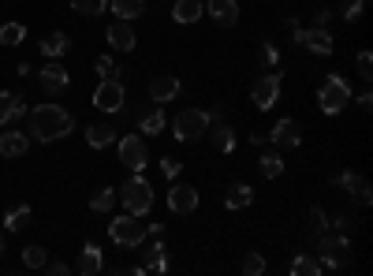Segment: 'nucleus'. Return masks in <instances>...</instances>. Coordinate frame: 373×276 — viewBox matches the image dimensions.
<instances>
[{
	"instance_id": "obj_13",
	"label": "nucleus",
	"mask_w": 373,
	"mask_h": 276,
	"mask_svg": "<svg viewBox=\"0 0 373 276\" xmlns=\"http://www.w3.org/2000/svg\"><path fill=\"white\" fill-rule=\"evenodd\" d=\"M179 90H183V83L176 75H153L150 78V101L153 104H165L172 97H179Z\"/></svg>"
},
{
	"instance_id": "obj_14",
	"label": "nucleus",
	"mask_w": 373,
	"mask_h": 276,
	"mask_svg": "<svg viewBox=\"0 0 373 276\" xmlns=\"http://www.w3.org/2000/svg\"><path fill=\"white\" fill-rule=\"evenodd\" d=\"M105 37H109V45H112L116 52H131V49H135V42H138L127 19H116V23H109V30H105Z\"/></svg>"
},
{
	"instance_id": "obj_17",
	"label": "nucleus",
	"mask_w": 373,
	"mask_h": 276,
	"mask_svg": "<svg viewBox=\"0 0 373 276\" xmlns=\"http://www.w3.org/2000/svg\"><path fill=\"white\" fill-rule=\"evenodd\" d=\"M83 276H97L105 269V254H101V246L97 243H86L83 251H78V265H75Z\"/></svg>"
},
{
	"instance_id": "obj_38",
	"label": "nucleus",
	"mask_w": 373,
	"mask_h": 276,
	"mask_svg": "<svg viewBox=\"0 0 373 276\" xmlns=\"http://www.w3.org/2000/svg\"><path fill=\"white\" fill-rule=\"evenodd\" d=\"M369 4V0H355V4H348V8H343V19H348V23H358V19H362V8Z\"/></svg>"
},
{
	"instance_id": "obj_29",
	"label": "nucleus",
	"mask_w": 373,
	"mask_h": 276,
	"mask_svg": "<svg viewBox=\"0 0 373 276\" xmlns=\"http://www.w3.org/2000/svg\"><path fill=\"white\" fill-rule=\"evenodd\" d=\"M165 127H168V120H165L161 104H153V109H150V112L142 116V135H161Z\"/></svg>"
},
{
	"instance_id": "obj_2",
	"label": "nucleus",
	"mask_w": 373,
	"mask_h": 276,
	"mask_svg": "<svg viewBox=\"0 0 373 276\" xmlns=\"http://www.w3.org/2000/svg\"><path fill=\"white\" fill-rule=\"evenodd\" d=\"M119 202H124V209L127 213H135V217H146L153 209V187L146 183V176L142 172H131V179L119 187V194H116Z\"/></svg>"
},
{
	"instance_id": "obj_10",
	"label": "nucleus",
	"mask_w": 373,
	"mask_h": 276,
	"mask_svg": "<svg viewBox=\"0 0 373 276\" xmlns=\"http://www.w3.org/2000/svg\"><path fill=\"white\" fill-rule=\"evenodd\" d=\"M250 101H254L261 112H269L273 104L280 101V71H269V75H261L258 83L250 86Z\"/></svg>"
},
{
	"instance_id": "obj_42",
	"label": "nucleus",
	"mask_w": 373,
	"mask_h": 276,
	"mask_svg": "<svg viewBox=\"0 0 373 276\" xmlns=\"http://www.w3.org/2000/svg\"><path fill=\"white\" fill-rule=\"evenodd\" d=\"M45 269H49L52 276H68V272H71V265H64V261H45Z\"/></svg>"
},
{
	"instance_id": "obj_39",
	"label": "nucleus",
	"mask_w": 373,
	"mask_h": 276,
	"mask_svg": "<svg viewBox=\"0 0 373 276\" xmlns=\"http://www.w3.org/2000/svg\"><path fill=\"white\" fill-rule=\"evenodd\" d=\"M355 68H358V75H362V78H369L373 75V56H369V52H358Z\"/></svg>"
},
{
	"instance_id": "obj_22",
	"label": "nucleus",
	"mask_w": 373,
	"mask_h": 276,
	"mask_svg": "<svg viewBox=\"0 0 373 276\" xmlns=\"http://www.w3.org/2000/svg\"><path fill=\"white\" fill-rule=\"evenodd\" d=\"M172 19L183 23V26L198 23L202 19V0H176V4H172Z\"/></svg>"
},
{
	"instance_id": "obj_31",
	"label": "nucleus",
	"mask_w": 373,
	"mask_h": 276,
	"mask_svg": "<svg viewBox=\"0 0 373 276\" xmlns=\"http://www.w3.org/2000/svg\"><path fill=\"white\" fill-rule=\"evenodd\" d=\"M112 205H116V191H112V187H101V191L90 198L93 213H112Z\"/></svg>"
},
{
	"instance_id": "obj_45",
	"label": "nucleus",
	"mask_w": 373,
	"mask_h": 276,
	"mask_svg": "<svg viewBox=\"0 0 373 276\" xmlns=\"http://www.w3.org/2000/svg\"><path fill=\"white\" fill-rule=\"evenodd\" d=\"M250 142H254V146H261V142H269V131H254V135H250Z\"/></svg>"
},
{
	"instance_id": "obj_44",
	"label": "nucleus",
	"mask_w": 373,
	"mask_h": 276,
	"mask_svg": "<svg viewBox=\"0 0 373 276\" xmlns=\"http://www.w3.org/2000/svg\"><path fill=\"white\" fill-rule=\"evenodd\" d=\"M328 16H332V11H328V8H321V11H314V23H317V26H325V23H328Z\"/></svg>"
},
{
	"instance_id": "obj_7",
	"label": "nucleus",
	"mask_w": 373,
	"mask_h": 276,
	"mask_svg": "<svg viewBox=\"0 0 373 276\" xmlns=\"http://www.w3.org/2000/svg\"><path fill=\"white\" fill-rule=\"evenodd\" d=\"M116 153H119V164L131 168V172H146V164H150V153H146L142 135H124L116 142Z\"/></svg>"
},
{
	"instance_id": "obj_20",
	"label": "nucleus",
	"mask_w": 373,
	"mask_h": 276,
	"mask_svg": "<svg viewBox=\"0 0 373 276\" xmlns=\"http://www.w3.org/2000/svg\"><path fill=\"white\" fill-rule=\"evenodd\" d=\"M26 150H30V138L23 131H4L0 135V157H26Z\"/></svg>"
},
{
	"instance_id": "obj_6",
	"label": "nucleus",
	"mask_w": 373,
	"mask_h": 276,
	"mask_svg": "<svg viewBox=\"0 0 373 276\" xmlns=\"http://www.w3.org/2000/svg\"><path fill=\"white\" fill-rule=\"evenodd\" d=\"M209 127H213L209 112H202V109H183L176 120H172V135H176L179 142H191V138H198Z\"/></svg>"
},
{
	"instance_id": "obj_19",
	"label": "nucleus",
	"mask_w": 373,
	"mask_h": 276,
	"mask_svg": "<svg viewBox=\"0 0 373 276\" xmlns=\"http://www.w3.org/2000/svg\"><path fill=\"white\" fill-rule=\"evenodd\" d=\"M19 116H26V101L11 90H0V124H11Z\"/></svg>"
},
{
	"instance_id": "obj_3",
	"label": "nucleus",
	"mask_w": 373,
	"mask_h": 276,
	"mask_svg": "<svg viewBox=\"0 0 373 276\" xmlns=\"http://www.w3.org/2000/svg\"><path fill=\"white\" fill-rule=\"evenodd\" d=\"M317 104H321L325 116H336V112L348 109L351 104V86L343 83V75H328L325 78L321 90H317Z\"/></svg>"
},
{
	"instance_id": "obj_34",
	"label": "nucleus",
	"mask_w": 373,
	"mask_h": 276,
	"mask_svg": "<svg viewBox=\"0 0 373 276\" xmlns=\"http://www.w3.org/2000/svg\"><path fill=\"white\" fill-rule=\"evenodd\" d=\"M23 37H26L23 23H4V26H0V42H4V45H19Z\"/></svg>"
},
{
	"instance_id": "obj_18",
	"label": "nucleus",
	"mask_w": 373,
	"mask_h": 276,
	"mask_svg": "<svg viewBox=\"0 0 373 276\" xmlns=\"http://www.w3.org/2000/svg\"><path fill=\"white\" fill-rule=\"evenodd\" d=\"M37 49H42L45 60H60L64 52L71 49V42H68V34H64V30H52V34H45L42 42H37Z\"/></svg>"
},
{
	"instance_id": "obj_26",
	"label": "nucleus",
	"mask_w": 373,
	"mask_h": 276,
	"mask_svg": "<svg viewBox=\"0 0 373 276\" xmlns=\"http://www.w3.org/2000/svg\"><path fill=\"white\" fill-rule=\"evenodd\" d=\"M112 138H116L112 124H93V127H86V142H90L93 150H105V146H112Z\"/></svg>"
},
{
	"instance_id": "obj_11",
	"label": "nucleus",
	"mask_w": 373,
	"mask_h": 276,
	"mask_svg": "<svg viewBox=\"0 0 373 276\" xmlns=\"http://www.w3.org/2000/svg\"><path fill=\"white\" fill-rule=\"evenodd\" d=\"M37 78H42V90L49 97H60L64 90H68V83H71V75H68V68H64L60 60H49L42 71H37Z\"/></svg>"
},
{
	"instance_id": "obj_33",
	"label": "nucleus",
	"mask_w": 373,
	"mask_h": 276,
	"mask_svg": "<svg viewBox=\"0 0 373 276\" xmlns=\"http://www.w3.org/2000/svg\"><path fill=\"white\" fill-rule=\"evenodd\" d=\"M45 261H49L45 246H26V251H23V265L26 269H45Z\"/></svg>"
},
{
	"instance_id": "obj_1",
	"label": "nucleus",
	"mask_w": 373,
	"mask_h": 276,
	"mask_svg": "<svg viewBox=\"0 0 373 276\" xmlns=\"http://www.w3.org/2000/svg\"><path fill=\"white\" fill-rule=\"evenodd\" d=\"M75 131V120L68 109H60V104H37L30 109V138L34 142H57V138H68Z\"/></svg>"
},
{
	"instance_id": "obj_32",
	"label": "nucleus",
	"mask_w": 373,
	"mask_h": 276,
	"mask_svg": "<svg viewBox=\"0 0 373 276\" xmlns=\"http://www.w3.org/2000/svg\"><path fill=\"white\" fill-rule=\"evenodd\" d=\"M109 8V0H71V11H78V16H101V11Z\"/></svg>"
},
{
	"instance_id": "obj_27",
	"label": "nucleus",
	"mask_w": 373,
	"mask_h": 276,
	"mask_svg": "<svg viewBox=\"0 0 373 276\" xmlns=\"http://www.w3.org/2000/svg\"><path fill=\"white\" fill-rule=\"evenodd\" d=\"M112 11H116V19H142V11H146V0H112Z\"/></svg>"
},
{
	"instance_id": "obj_12",
	"label": "nucleus",
	"mask_w": 373,
	"mask_h": 276,
	"mask_svg": "<svg viewBox=\"0 0 373 276\" xmlns=\"http://www.w3.org/2000/svg\"><path fill=\"white\" fill-rule=\"evenodd\" d=\"M168 209H172V213H179V217L194 213V209H198V191L186 187V183H172V191H168Z\"/></svg>"
},
{
	"instance_id": "obj_28",
	"label": "nucleus",
	"mask_w": 373,
	"mask_h": 276,
	"mask_svg": "<svg viewBox=\"0 0 373 276\" xmlns=\"http://www.w3.org/2000/svg\"><path fill=\"white\" fill-rule=\"evenodd\" d=\"M30 205H16V209H8L4 213V232H19V228H26L30 224Z\"/></svg>"
},
{
	"instance_id": "obj_24",
	"label": "nucleus",
	"mask_w": 373,
	"mask_h": 276,
	"mask_svg": "<svg viewBox=\"0 0 373 276\" xmlns=\"http://www.w3.org/2000/svg\"><path fill=\"white\" fill-rule=\"evenodd\" d=\"M288 272L291 276H321V261L310 258V254H295L288 261Z\"/></svg>"
},
{
	"instance_id": "obj_40",
	"label": "nucleus",
	"mask_w": 373,
	"mask_h": 276,
	"mask_svg": "<svg viewBox=\"0 0 373 276\" xmlns=\"http://www.w3.org/2000/svg\"><path fill=\"white\" fill-rule=\"evenodd\" d=\"M310 220H314V232H317V235H325V232H328V220H325L321 209H310Z\"/></svg>"
},
{
	"instance_id": "obj_47",
	"label": "nucleus",
	"mask_w": 373,
	"mask_h": 276,
	"mask_svg": "<svg viewBox=\"0 0 373 276\" xmlns=\"http://www.w3.org/2000/svg\"><path fill=\"white\" fill-rule=\"evenodd\" d=\"M0 251H4V235H0Z\"/></svg>"
},
{
	"instance_id": "obj_35",
	"label": "nucleus",
	"mask_w": 373,
	"mask_h": 276,
	"mask_svg": "<svg viewBox=\"0 0 373 276\" xmlns=\"http://www.w3.org/2000/svg\"><path fill=\"white\" fill-rule=\"evenodd\" d=\"M243 272H247V276L265 272V258H261V254H247V258H243Z\"/></svg>"
},
{
	"instance_id": "obj_5",
	"label": "nucleus",
	"mask_w": 373,
	"mask_h": 276,
	"mask_svg": "<svg viewBox=\"0 0 373 276\" xmlns=\"http://www.w3.org/2000/svg\"><path fill=\"white\" fill-rule=\"evenodd\" d=\"M109 235H112V243H116V246H142V239H146V224H142L135 213H124V217H112Z\"/></svg>"
},
{
	"instance_id": "obj_43",
	"label": "nucleus",
	"mask_w": 373,
	"mask_h": 276,
	"mask_svg": "<svg viewBox=\"0 0 373 276\" xmlns=\"http://www.w3.org/2000/svg\"><path fill=\"white\" fill-rule=\"evenodd\" d=\"M161 235H165V224H150V228H146V239H161Z\"/></svg>"
},
{
	"instance_id": "obj_30",
	"label": "nucleus",
	"mask_w": 373,
	"mask_h": 276,
	"mask_svg": "<svg viewBox=\"0 0 373 276\" xmlns=\"http://www.w3.org/2000/svg\"><path fill=\"white\" fill-rule=\"evenodd\" d=\"M258 168H261L265 179H280V176H284V157H280V153H261Z\"/></svg>"
},
{
	"instance_id": "obj_41",
	"label": "nucleus",
	"mask_w": 373,
	"mask_h": 276,
	"mask_svg": "<svg viewBox=\"0 0 373 276\" xmlns=\"http://www.w3.org/2000/svg\"><path fill=\"white\" fill-rule=\"evenodd\" d=\"M261 56H265V64H269V68H276L280 52H276V45H273V42H265V45H261Z\"/></svg>"
},
{
	"instance_id": "obj_37",
	"label": "nucleus",
	"mask_w": 373,
	"mask_h": 276,
	"mask_svg": "<svg viewBox=\"0 0 373 276\" xmlns=\"http://www.w3.org/2000/svg\"><path fill=\"white\" fill-rule=\"evenodd\" d=\"M161 172H165V179H176V176L183 172V161H176V157H165V161H161Z\"/></svg>"
},
{
	"instance_id": "obj_36",
	"label": "nucleus",
	"mask_w": 373,
	"mask_h": 276,
	"mask_svg": "<svg viewBox=\"0 0 373 276\" xmlns=\"http://www.w3.org/2000/svg\"><path fill=\"white\" fill-rule=\"evenodd\" d=\"M97 75H101V78H119V68L112 64V56H101V60H97Z\"/></svg>"
},
{
	"instance_id": "obj_15",
	"label": "nucleus",
	"mask_w": 373,
	"mask_h": 276,
	"mask_svg": "<svg viewBox=\"0 0 373 276\" xmlns=\"http://www.w3.org/2000/svg\"><path fill=\"white\" fill-rule=\"evenodd\" d=\"M269 142H276V146H284V150H295L299 142H302V127L288 116V120H280V124L269 131Z\"/></svg>"
},
{
	"instance_id": "obj_16",
	"label": "nucleus",
	"mask_w": 373,
	"mask_h": 276,
	"mask_svg": "<svg viewBox=\"0 0 373 276\" xmlns=\"http://www.w3.org/2000/svg\"><path fill=\"white\" fill-rule=\"evenodd\" d=\"M206 11L217 26H235L239 23V4L235 0H206Z\"/></svg>"
},
{
	"instance_id": "obj_8",
	"label": "nucleus",
	"mask_w": 373,
	"mask_h": 276,
	"mask_svg": "<svg viewBox=\"0 0 373 276\" xmlns=\"http://www.w3.org/2000/svg\"><path fill=\"white\" fill-rule=\"evenodd\" d=\"M351 261V239L348 235H321V269H340Z\"/></svg>"
},
{
	"instance_id": "obj_4",
	"label": "nucleus",
	"mask_w": 373,
	"mask_h": 276,
	"mask_svg": "<svg viewBox=\"0 0 373 276\" xmlns=\"http://www.w3.org/2000/svg\"><path fill=\"white\" fill-rule=\"evenodd\" d=\"M288 30H291V42L317 52V56H332V49H336V37H332L325 26H314V30H302L295 19H288Z\"/></svg>"
},
{
	"instance_id": "obj_9",
	"label": "nucleus",
	"mask_w": 373,
	"mask_h": 276,
	"mask_svg": "<svg viewBox=\"0 0 373 276\" xmlns=\"http://www.w3.org/2000/svg\"><path fill=\"white\" fill-rule=\"evenodd\" d=\"M127 101V90L119 78H101V86L93 90V104H97L101 112H119Z\"/></svg>"
},
{
	"instance_id": "obj_46",
	"label": "nucleus",
	"mask_w": 373,
	"mask_h": 276,
	"mask_svg": "<svg viewBox=\"0 0 373 276\" xmlns=\"http://www.w3.org/2000/svg\"><path fill=\"white\" fill-rule=\"evenodd\" d=\"M369 104H373V94H369V90H366V94H358V109H369Z\"/></svg>"
},
{
	"instance_id": "obj_21",
	"label": "nucleus",
	"mask_w": 373,
	"mask_h": 276,
	"mask_svg": "<svg viewBox=\"0 0 373 276\" xmlns=\"http://www.w3.org/2000/svg\"><path fill=\"white\" fill-rule=\"evenodd\" d=\"M336 183H340V187H348V191H351V194H355V198L362 202V205H369V202H373L369 183H366L362 176H358V172H340V179H336Z\"/></svg>"
},
{
	"instance_id": "obj_23",
	"label": "nucleus",
	"mask_w": 373,
	"mask_h": 276,
	"mask_svg": "<svg viewBox=\"0 0 373 276\" xmlns=\"http://www.w3.org/2000/svg\"><path fill=\"white\" fill-rule=\"evenodd\" d=\"M250 202H254V187L250 183H232L228 194H224V205L228 209H247Z\"/></svg>"
},
{
	"instance_id": "obj_25",
	"label": "nucleus",
	"mask_w": 373,
	"mask_h": 276,
	"mask_svg": "<svg viewBox=\"0 0 373 276\" xmlns=\"http://www.w3.org/2000/svg\"><path fill=\"white\" fill-rule=\"evenodd\" d=\"M235 146H239V138H235V131L228 124L213 127V150H217V153H235Z\"/></svg>"
}]
</instances>
